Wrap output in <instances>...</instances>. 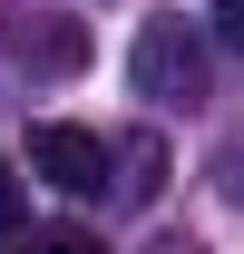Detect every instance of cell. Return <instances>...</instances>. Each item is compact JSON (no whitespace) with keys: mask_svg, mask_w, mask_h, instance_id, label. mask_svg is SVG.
<instances>
[{"mask_svg":"<svg viewBox=\"0 0 244 254\" xmlns=\"http://www.w3.org/2000/svg\"><path fill=\"white\" fill-rule=\"evenodd\" d=\"M127 78H137V98H156V108H195V98H205V30H195L185 10H156V20H137Z\"/></svg>","mask_w":244,"mask_h":254,"instance_id":"6da1fadb","label":"cell"},{"mask_svg":"<svg viewBox=\"0 0 244 254\" xmlns=\"http://www.w3.org/2000/svg\"><path fill=\"white\" fill-rule=\"evenodd\" d=\"M30 176L88 205V195H108V137L98 127H68V118H39L30 127Z\"/></svg>","mask_w":244,"mask_h":254,"instance_id":"7a4b0ae2","label":"cell"},{"mask_svg":"<svg viewBox=\"0 0 244 254\" xmlns=\"http://www.w3.org/2000/svg\"><path fill=\"white\" fill-rule=\"evenodd\" d=\"M20 59H30L39 78H68V68L88 59V30H78V20H39V30L20 39Z\"/></svg>","mask_w":244,"mask_h":254,"instance_id":"3957f363","label":"cell"},{"mask_svg":"<svg viewBox=\"0 0 244 254\" xmlns=\"http://www.w3.org/2000/svg\"><path fill=\"white\" fill-rule=\"evenodd\" d=\"M156 186H166V147H156V137H127V176H118V195H127V205H156Z\"/></svg>","mask_w":244,"mask_h":254,"instance_id":"277c9868","label":"cell"},{"mask_svg":"<svg viewBox=\"0 0 244 254\" xmlns=\"http://www.w3.org/2000/svg\"><path fill=\"white\" fill-rule=\"evenodd\" d=\"M0 254H108V245H98L88 225H30V235H10Z\"/></svg>","mask_w":244,"mask_h":254,"instance_id":"5b68a950","label":"cell"},{"mask_svg":"<svg viewBox=\"0 0 244 254\" xmlns=\"http://www.w3.org/2000/svg\"><path fill=\"white\" fill-rule=\"evenodd\" d=\"M20 235V176H10V157H0V245Z\"/></svg>","mask_w":244,"mask_h":254,"instance_id":"8992f818","label":"cell"},{"mask_svg":"<svg viewBox=\"0 0 244 254\" xmlns=\"http://www.w3.org/2000/svg\"><path fill=\"white\" fill-rule=\"evenodd\" d=\"M215 39H225V49L244 59V0H215Z\"/></svg>","mask_w":244,"mask_h":254,"instance_id":"52a82bcc","label":"cell"}]
</instances>
